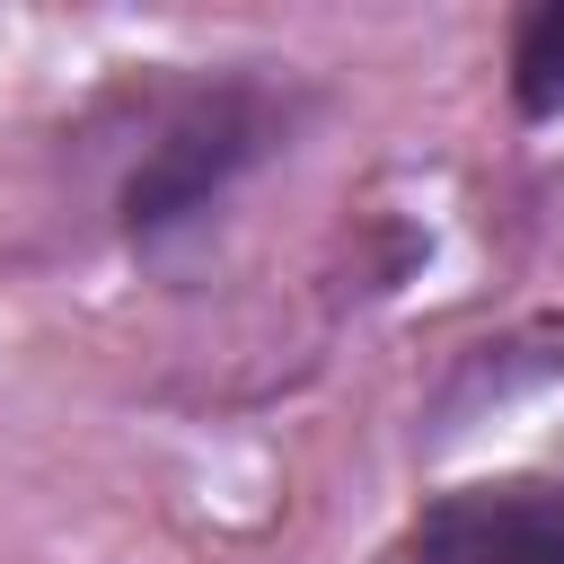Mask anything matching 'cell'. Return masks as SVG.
Returning a JSON list of instances; mask_svg holds the SVG:
<instances>
[{"label": "cell", "instance_id": "cell-1", "mask_svg": "<svg viewBox=\"0 0 564 564\" xmlns=\"http://www.w3.org/2000/svg\"><path fill=\"white\" fill-rule=\"evenodd\" d=\"M405 564H564V485L555 476L449 485L405 529Z\"/></svg>", "mask_w": 564, "mask_h": 564}, {"label": "cell", "instance_id": "cell-2", "mask_svg": "<svg viewBox=\"0 0 564 564\" xmlns=\"http://www.w3.org/2000/svg\"><path fill=\"white\" fill-rule=\"evenodd\" d=\"M264 132H273V106H264V97H247V88L203 97L194 115H176V123L150 141L141 176L123 185V220H132V229H167V220H185L212 185H229V176L264 150Z\"/></svg>", "mask_w": 564, "mask_h": 564}, {"label": "cell", "instance_id": "cell-3", "mask_svg": "<svg viewBox=\"0 0 564 564\" xmlns=\"http://www.w3.org/2000/svg\"><path fill=\"white\" fill-rule=\"evenodd\" d=\"M511 97L520 115H555L564 106V0H538L511 35Z\"/></svg>", "mask_w": 564, "mask_h": 564}]
</instances>
